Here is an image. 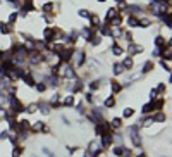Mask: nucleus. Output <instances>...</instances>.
I'll return each mask as SVG.
<instances>
[{
    "label": "nucleus",
    "mask_w": 172,
    "mask_h": 157,
    "mask_svg": "<svg viewBox=\"0 0 172 157\" xmlns=\"http://www.w3.org/2000/svg\"><path fill=\"white\" fill-rule=\"evenodd\" d=\"M152 12L155 16H164V14H167V12H171V11H169V7H167L165 2H155Z\"/></svg>",
    "instance_id": "nucleus-1"
},
{
    "label": "nucleus",
    "mask_w": 172,
    "mask_h": 157,
    "mask_svg": "<svg viewBox=\"0 0 172 157\" xmlns=\"http://www.w3.org/2000/svg\"><path fill=\"white\" fill-rule=\"evenodd\" d=\"M28 55H29V62L31 64H40L43 60V55H41V52H38V50H29Z\"/></svg>",
    "instance_id": "nucleus-2"
},
{
    "label": "nucleus",
    "mask_w": 172,
    "mask_h": 157,
    "mask_svg": "<svg viewBox=\"0 0 172 157\" xmlns=\"http://www.w3.org/2000/svg\"><path fill=\"white\" fill-rule=\"evenodd\" d=\"M43 38L47 40V41L55 40V28H47V29L43 31Z\"/></svg>",
    "instance_id": "nucleus-3"
},
{
    "label": "nucleus",
    "mask_w": 172,
    "mask_h": 157,
    "mask_svg": "<svg viewBox=\"0 0 172 157\" xmlns=\"http://www.w3.org/2000/svg\"><path fill=\"white\" fill-rule=\"evenodd\" d=\"M127 52H129L131 55L141 54V52H143V47H141V45H136V43H129V47H127Z\"/></svg>",
    "instance_id": "nucleus-4"
},
{
    "label": "nucleus",
    "mask_w": 172,
    "mask_h": 157,
    "mask_svg": "<svg viewBox=\"0 0 172 157\" xmlns=\"http://www.w3.org/2000/svg\"><path fill=\"white\" fill-rule=\"evenodd\" d=\"M76 54V67H79V66H83V62H84V59H86V55H84V52L83 50H77V52H74Z\"/></svg>",
    "instance_id": "nucleus-5"
},
{
    "label": "nucleus",
    "mask_w": 172,
    "mask_h": 157,
    "mask_svg": "<svg viewBox=\"0 0 172 157\" xmlns=\"http://www.w3.org/2000/svg\"><path fill=\"white\" fill-rule=\"evenodd\" d=\"M102 137H103V138H102V145H103L105 149L112 145V142H114V138H112V135H110V133H107V135H102Z\"/></svg>",
    "instance_id": "nucleus-6"
},
{
    "label": "nucleus",
    "mask_w": 172,
    "mask_h": 157,
    "mask_svg": "<svg viewBox=\"0 0 172 157\" xmlns=\"http://www.w3.org/2000/svg\"><path fill=\"white\" fill-rule=\"evenodd\" d=\"M126 9H127V11H129V12H131L133 16H136V14H139V12L143 11V7H141V5H127Z\"/></svg>",
    "instance_id": "nucleus-7"
},
{
    "label": "nucleus",
    "mask_w": 172,
    "mask_h": 157,
    "mask_svg": "<svg viewBox=\"0 0 172 157\" xmlns=\"http://www.w3.org/2000/svg\"><path fill=\"white\" fill-rule=\"evenodd\" d=\"M115 16H119V9H115V7H110L109 11H107V21H110L112 18Z\"/></svg>",
    "instance_id": "nucleus-8"
},
{
    "label": "nucleus",
    "mask_w": 172,
    "mask_h": 157,
    "mask_svg": "<svg viewBox=\"0 0 172 157\" xmlns=\"http://www.w3.org/2000/svg\"><path fill=\"white\" fill-rule=\"evenodd\" d=\"M122 67H124V69H133V57H124Z\"/></svg>",
    "instance_id": "nucleus-9"
},
{
    "label": "nucleus",
    "mask_w": 172,
    "mask_h": 157,
    "mask_svg": "<svg viewBox=\"0 0 172 157\" xmlns=\"http://www.w3.org/2000/svg\"><path fill=\"white\" fill-rule=\"evenodd\" d=\"M0 33L9 35V33H10V26H9L7 22H0Z\"/></svg>",
    "instance_id": "nucleus-10"
},
{
    "label": "nucleus",
    "mask_w": 172,
    "mask_h": 157,
    "mask_svg": "<svg viewBox=\"0 0 172 157\" xmlns=\"http://www.w3.org/2000/svg\"><path fill=\"white\" fill-rule=\"evenodd\" d=\"M110 35H112L114 38H120V36H122V29H120V26H119V28H114V29H110Z\"/></svg>",
    "instance_id": "nucleus-11"
},
{
    "label": "nucleus",
    "mask_w": 172,
    "mask_h": 157,
    "mask_svg": "<svg viewBox=\"0 0 172 157\" xmlns=\"http://www.w3.org/2000/svg\"><path fill=\"white\" fill-rule=\"evenodd\" d=\"M22 79H24V83H26L28 86H35V85H36V83H35V79H33V76L24 74V76H22Z\"/></svg>",
    "instance_id": "nucleus-12"
},
{
    "label": "nucleus",
    "mask_w": 172,
    "mask_h": 157,
    "mask_svg": "<svg viewBox=\"0 0 172 157\" xmlns=\"http://www.w3.org/2000/svg\"><path fill=\"white\" fill-rule=\"evenodd\" d=\"M110 22H112V26H114V28H119V26L122 24V18H120V16H115V18L110 19Z\"/></svg>",
    "instance_id": "nucleus-13"
},
{
    "label": "nucleus",
    "mask_w": 172,
    "mask_h": 157,
    "mask_svg": "<svg viewBox=\"0 0 172 157\" xmlns=\"http://www.w3.org/2000/svg\"><path fill=\"white\" fill-rule=\"evenodd\" d=\"M74 104V97L72 95H67V97L64 98V107H71Z\"/></svg>",
    "instance_id": "nucleus-14"
},
{
    "label": "nucleus",
    "mask_w": 172,
    "mask_h": 157,
    "mask_svg": "<svg viewBox=\"0 0 172 157\" xmlns=\"http://www.w3.org/2000/svg\"><path fill=\"white\" fill-rule=\"evenodd\" d=\"M127 24H129L131 28H136V26H138V18H136V16H129V18H127Z\"/></svg>",
    "instance_id": "nucleus-15"
},
{
    "label": "nucleus",
    "mask_w": 172,
    "mask_h": 157,
    "mask_svg": "<svg viewBox=\"0 0 172 157\" xmlns=\"http://www.w3.org/2000/svg\"><path fill=\"white\" fill-rule=\"evenodd\" d=\"M122 52H124V50H122L117 43H114V45H112V54H114V55H122Z\"/></svg>",
    "instance_id": "nucleus-16"
},
{
    "label": "nucleus",
    "mask_w": 172,
    "mask_h": 157,
    "mask_svg": "<svg viewBox=\"0 0 172 157\" xmlns=\"http://www.w3.org/2000/svg\"><path fill=\"white\" fill-rule=\"evenodd\" d=\"M155 45H157V47H165V38L158 35V36L155 38Z\"/></svg>",
    "instance_id": "nucleus-17"
},
{
    "label": "nucleus",
    "mask_w": 172,
    "mask_h": 157,
    "mask_svg": "<svg viewBox=\"0 0 172 157\" xmlns=\"http://www.w3.org/2000/svg\"><path fill=\"white\" fill-rule=\"evenodd\" d=\"M124 73V67H122V64H114V74H122Z\"/></svg>",
    "instance_id": "nucleus-18"
},
{
    "label": "nucleus",
    "mask_w": 172,
    "mask_h": 157,
    "mask_svg": "<svg viewBox=\"0 0 172 157\" xmlns=\"http://www.w3.org/2000/svg\"><path fill=\"white\" fill-rule=\"evenodd\" d=\"M152 22H150V19H138V26H141V28H148Z\"/></svg>",
    "instance_id": "nucleus-19"
},
{
    "label": "nucleus",
    "mask_w": 172,
    "mask_h": 157,
    "mask_svg": "<svg viewBox=\"0 0 172 157\" xmlns=\"http://www.w3.org/2000/svg\"><path fill=\"white\" fill-rule=\"evenodd\" d=\"M153 121H158V123H162V121H165V114L164 112H157L155 114V118H152Z\"/></svg>",
    "instance_id": "nucleus-20"
},
{
    "label": "nucleus",
    "mask_w": 172,
    "mask_h": 157,
    "mask_svg": "<svg viewBox=\"0 0 172 157\" xmlns=\"http://www.w3.org/2000/svg\"><path fill=\"white\" fill-rule=\"evenodd\" d=\"M103 105L110 109V107H114V105H115V100H114V98H112V97H109V98H107V100H105V102H103Z\"/></svg>",
    "instance_id": "nucleus-21"
},
{
    "label": "nucleus",
    "mask_w": 172,
    "mask_h": 157,
    "mask_svg": "<svg viewBox=\"0 0 172 157\" xmlns=\"http://www.w3.org/2000/svg\"><path fill=\"white\" fill-rule=\"evenodd\" d=\"M162 105H164V98H158V100H155V102H153V109H157V111H158V109H162Z\"/></svg>",
    "instance_id": "nucleus-22"
},
{
    "label": "nucleus",
    "mask_w": 172,
    "mask_h": 157,
    "mask_svg": "<svg viewBox=\"0 0 172 157\" xmlns=\"http://www.w3.org/2000/svg\"><path fill=\"white\" fill-rule=\"evenodd\" d=\"M40 111H41L43 114H50V105H48V104H41V105H40Z\"/></svg>",
    "instance_id": "nucleus-23"
},
{
    "label": "nucleus",
    "mask_w": 172,
    "mask_h": 157,
    "mask_svg": "<svg viewBox=\"0 0 172 157\" xmlns=\"http://www.w3.org/2000/svg\"><path fill=\"white\" fill-rule=\"evenodd\" d=\"M33 130H35V131H41V130H45V131H47V128H45V124H43L41 121H38V123L33 126Z\"/></svg>",
    "instance_id": "nucleus-24"
},
{
    "label": "nucleus",
    "mask_w": 172,
    "mask_h": 157,
    "mask_svg": "<svg viewBox=\"0 0 172 157\" xmlns=\"http://www.w3.org/2000/svg\"><path fill=\"white\" fill-rule=\"evenodd\" d=\"M90 150H91V152H98V150H100V143H98V142H91V143H90Z\"/></svg>",
    "instance_id": "nucleus-25"
},
{
    "label": "nucleus",
    "mask_w": 172,
    "mask_h": 157,
    "mask_svg": "<svg viewBox=\"0 0 172 157\" xmlns=\"http://www.w3.org/2000/svg\"><path fill=\"white\" fill-rule=\"evenodd\" d=\"M83 36H86V40H90L93 36V31H91L90 28H84V29H83Z\"/></svg>",
    "instance_id": "nucleus-26"
},
{
    "label": "nucleus",
    "mask_w": 172,
    "mask_h": 157,
    "mask_svg": "<svg viewBox=\"0 0 172 157\" xmlns=\"http://www.w3.org/2000/svg\"><path fill=\"white\" fill-rule=\"evenodd\" d=\"M150 69H153V62H152V60L145 62V66H143V73H148Z\"/></svg>",
    "instance_id": "nucleus-27"
},
{
    "label": "nucleus",
    "mask_w": 172,
    "mask_h": 157,
    "mask_svg": "<svg viewBox=\"0 0 172 157\" xmlns=\"http://www.w3.org/2000/svg\"><path fill=\"white\" fill-rule=\"evenodd\" d=\"M120 88H122V86H120L119 83L112 81V93H119V92H120Z\"/></svg>",
    "instance_id": "nucleus-28"
},
{
    "label": "nucleus",
    "mask_w": 172,
    "mask_h": 157,
    "mask_svg": "<svg viewBox=\"0 0 172 157\" xmlns=\"http://www.w3.org/2000/svg\"><path fill=\"white\" fill-rule=\"evenodd\" d=\"M22 149H24V147H16V149L12 150V157H19L21 154H22Z\"/></svg>",
    "instance_id": "nucleus-29"
},
{
    "label": "nucleus",
    "mask_w": 172,
    "mask_h": 157,
    "mask_svg": "<svg viewBox=\"0 0 172 157\" xmlns=\"http://www.w3.org/2000/svg\"><path fill=\"white\" fill-rule=\"evenodd\" d=\"M162 18H164V22H165V26H169V28H171V12L164 14Z\"/></svg>",
    "instance_id": "nucleus-30"
},
{
    "label": "nucleus",
    "mask_w": 172,
    "mask_h": 157,
    "mask_svg": "<svg viewBox=\"0 0 172 157\" xmlns=\"http://www.w3.org/2000/svg\"><path fill=\"white\" fill-rule=\"evenodd\" d=\"M52 9H54V4H45V5L41 7L43 12H52Z\"/></svg>",
    "instance_id": "nucleus-31"
},
{
    "label": "nucleus",
    "mask_w": 172,
    "mask_h": 157,
    "mask_svg": "<svg viewBox=\"0 0 172 157\" xmlns=\"http://www.w3.org/2000/svg\"><path fill=\"white\" fill-rule=\"evenodd\" d=\"M90 41H91V45H100L102 38H100V36H96V35H93V36L90 38Z\"/></svg>",
    "instance_id": "nucleus-32"
},
{
    "label": "nucleus",
    "mask_w": 172,
    "mask_h": 157,
    "mask_svg": "<svg viewBox=\"0 0 172 157\" xmlns=\"http://www.w3.org/2000/svg\"><path fill=\"white\" fill-rule=\"evenodd\" d=\"M112 126H114V128H120V126H122V121L119 118H114L112 119Z\"/></svg>",
    "instance_id": "nucleus-33"
},
{
    "label": "nucleus",
    "mask_w": 172,
    "mask_h": 157,
    "mask_svg": "<svg viewBox=\"0 0 172 157\" xmlns=\"http://www.w3.org/2000/svg\"><path fill=\"white\" fill-rule=\"evenodd\" d=\"M16 19H17V12H12V14L9 16V22H7V24H14Z\"/></svg>",
    "instance_id": "nucleus-34"
},
{
    "label": "nucleus",
    "mask_w": 172,
    "mask_h": 157,
    "mask_svg": "<svg viewBox=\"0 0 172 157\" xmlns=\"http://www.w3.org/2000/svg\"><path fill=\"white\" fill-rule=\"evenodd\" d=\"M47 79H48V81H47L48 85H58V78L57 76H50V78H47Z\"/></svg>",
    "instance_id": "nucleus-35"
},
{
    "label": "nucleus",
    "mask_w": 172,
    "mask_h": 157,
    "mask_svg": "<svg viewBox=\"0 0 172 157\" xmlns=\"http://www.w3.org/2000/svg\"><path fill=\"white\" fill-rule=\"evenodd\" d=\"M150 111H153V102L146 104V105H143V112H150Z\"/></svg>",
    "instance_id": "nucleus-36"
},
{
    "label": "nucleus",
    "mask_w": 172,
    "mask_h": 157,
    "mask_svg": "<svg viewBox=\"0 0 172 157\" xmlns=\"http://www.w3.org/2000/svg\"><path fill=\"white\" fill-rule=\"evenodd\" d=\"M122 152H124V147H115L114 149V154L119 157H122Z\"/></svg>",
    "instance_id": "nucleus-37"
},
{
    "label": "nucleus",
    "mask_w": 172,
    "mask_h": 157,
    "mask_svg": "<svg viewBox=\"0 0 172 157\" xmlns=\"http://www.w3.org/2000/svg\"><path fill=\"white\" fill-rule=\"evenodd\" d=\"M77 14H79V16H81V18H90V16H91V14H90V12H88V11H86V9H81V11H79V12H77Z\"/></svg>",
    "instance_id": "nucleus-38"
},
{
    "label": "nucleus",
    "mask_w": 172,
    "mask_h": 157,
    "mask_svg": "<svg viewBox=\"0 0 172 157\" xmlns=\"http://www.w3.org/2000/svg\"><path fill=\"white\" fill-rule=\"evenodd\" d=\"M102 35H110V28H109L107 24L102 26Z\"/></svg>",
    "instance_id": "nucleus-39"
},
{
    "label": "nucleus",
    "mask_w": 172,
    "mask_h": 157,
    "mask_svg": "<svg viewBox=\"0 0 172 157\" xmlns=\"http://www.w3.org/2000/svg\"><path fill=\"white\" fill-rule=\"evenodd\" d=\"M133 114H134L133 109H124V118H131Z\"/></svg>",
    "instance_id": "nucleus-40"
},
{
    "label": "nucleus",
    "mask_w": 172,
    "mask_h": 157,
    "mask_svg": "<svg viewBox=\"0 0 172 157\" xmlns=\"http://www.w3.org/2000/svg\"><path fill=\"white\" fill-rule=\"evenodd\" d=\"M90 88H91V90H98V88H100V81H91Z\"/></svg>",
    "instance_id": "nucleus-41"
},
{
    "label": "nucleus",
    "mask_w": 172,
    "mask_h": 157,
    "mask_svg": "<svg viewBox=\"0 0 172 157\" xmlns=\"http://www.w3.org/2000/svg\"><path fill=\"white\" fill-rule=\"evenodd\" d=\"M155 92H157V93H164V92H165V85H164V83H160V85H158V88H157Z\"/></svg>",
    "instance_id": "nucleus-42"
},
{
    "label": "nucleus",
    "mask_w": 172,
    "mask_h": 157,
    "mask_svg": "<svg viewBox=\"0 0 172 157\" xmlns=\"http://www.w3.org/2000/svg\"><path fill=\"white\" fill-rule=\"evenodd\" d=\"M36 109H38V105H36V104H31V105L28 107V112H29V114H31V112H36Z\"/></svg>",
    "instance_id": "nucleus-43"
},
{
    "label": "nucleus",
    "mask_w": 172,
    "mask_h": 157,
    "mask_svg": "<svg viewBox=\"0 0 172 157\" xmlns=\"http://www.w3.org/2000/svg\"><path fill=\"white\" fill-rule=\"evenodd\" d=\"M45 88H47V85H43V83H38V85H36V90H38V92H43Z\"/></svg>",
    "instance_id": "nucleus-44"
},
{
    "label": "nucleus",
    "mask_w": 172,
    "mask_h": 157,
    "mask_svg": "<svg viewBox=\"0 0 172 157\" xmlns=\"http://www.w3.org/2000/svg\"><path fill=\"white\" fill-rule=\"evenodd\" d=\"M126 40H127L129 43H133V35H131L129 31H126Z\"/></svg>",
    "instance_id": "nucleus-45"
},
{
    "label": "nucleus",
    "mask_w": 172,
    "mask_h": 157,
    "mask_svg": "<svg viewBox=\"0 0 172 157\" xmlns=\"http://www.w3.org/2000/svg\"><path fill=\"white\" fill-rule=\"evenodd\" d=\"M5 138H9V133L7 131H2L0 133V140H5Z\"/></svg>",
    "instance_id": "nucleus-46"
},
{
    "label": "nucleus",
    "mask_w": 172,
    "mask_h": 157,
    "mask_svg": "<svg viewBox=\"0 0 172 157\" xmlns=\"http://www.w3.org/2000/svg\"><path fill=\"white\" fill-rule=\"evenodd\" d=\"M119 7H120V9H126V7H127V4H126L124 0H119Z\"/></svg>",
    "instance_id": "nucleus-47"
},
{
    "label": "nucleus",
    "mask_w": 172,
    "mask_h": 157,
    "mask_svg": "<svg viewBox=\"0 0 172 157\" xmlns=\"http://www.w3.org/2000/svg\"><path fill=\"white\" fill-rule=\"evenodd\" d=\"M84 157H93V156H91V152H84Z\"/></svg>",
    "instance_id": "nucleus-48"
},
{
    "label": "nucleus",
    "mask_w": 172,
    "mask_h": 157,
    "mask_svg": "<svg viewBox=\"0 0 172 157\" xmlns=\"http://www.w3.org/2000/svg\"><path fill=\"white\" fill-rule=\"evenodd\" d=\"M138 157H146V156H145V154H139V156H138Z\"/></svg>",
    "instance_id": "nucleus-49"
},
{
    "label": "nucleus",
    "mask_w": 172,
    "mask_h": 157,
    "mask_svg": "<svg viewBox=\"0 0 172 157\" xmlns=\"http://www.w3.org/2000/svg\"><path fill=\"white\" fill-rule=\"evenodd\" d=\"M98 2H105V0H98Z\"/></svg>",
    "instance_id": "nucleus-50"
},
{
    "label": "nucleus",
    "mask_w": 172,
    "mask_h": 157,
    "mask_svg": "<svg viewBox=\"0 0 172 157\" xmlns=\"http://www.w3.org/2000/svg\"><path fill=\"white\" fill-rule=\"evenodd\" d=\"M0 2H2V0H0Z\"/></svg>",
    "instance_id": "nucleus-51"
}]
</instances>
